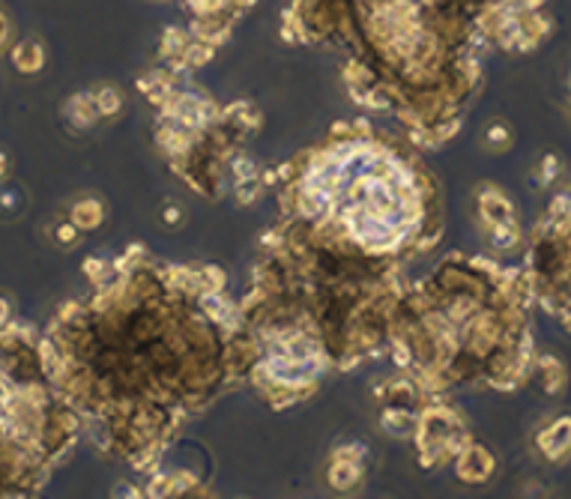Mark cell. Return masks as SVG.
I'll return each mask as SVG.
<instances>
[{
    "label": "cell",
    "instance_id": "8992f818",
    "mask_svg": "<svg viewBox=\"0 0 571 499\" xmlns=\"http://www.w3.org/2000/svg\"><path fill=\"white\" fill-rule=\"evenodd\" d=\"M84 431L54 380L45 342L0 324V493H33Z\"/></svg>",
    "mask_w": 571,
    "mask_h": 499
},
{
    "label": "cell",
    "instance_id": "7c38bea8",
    "mask_svg": "<svg viewBox=\"0 0 571 499\" xmlns=\"http://www.w3.org/2000/svg\"><path fill=\"white\" fill-rule=\"evenodd\" d=\"M255 3L257 0H183L188 33L213 49H222Z\"/></svg>",
    "mask_w": 571,
    "mask_h": 499
},
{
    "label": "cell",
    "instance_id": "2e32d148",
    "mask_svg": "<svg viewBox=\"0 0 571 499\" xmlns=\"http://www.w3.org/2000/svg\"><path fill=\"white\" fill-rule=\"evenodd\" d=\"M539 458L544 464H553V467H562L571 460V413L565 416H557L548 425H542L536 431V440H532Z\"/></svg>",
    "mask_w": 571,
    "mask_h": 499
},
{
    "label": "cell",
    "instance_id": "7402d4cb",
    "mask_svg": "<svg viewBox=\"0 0 571 499\" xmlns=\"http://www.w3.org/2000/svg\"><path fill=\"white\" fill-rule=\"evenodd\" d=\"M560 156H553V153H548V156L542 159V171H539V180L542 183H557V176H560Z\"/></svg>",
    "mask_w": 571,
    "mask_h": 499
},
{
    "label": "cell",
    "instance_id": "8fae6325",
    "mask_svg": "<svg viewBox=\"0 0 571 499\" xmlns=\"http://www.w3.org/2000/svg\"><path fill=\"white\" fill-rule=\"evenodd\" d=\"M431 395L422 391V386L407 377L405 371H395L384 383H377L375 401H377V421L389 437L395 440H410L416 428V416L422 410V404Z\"/></svg>",
    "mask_w": 571,
    "mask_h": 499
},
{
    "label": "cell",
    "instance_id": "d6986e66",
    "mask_svg": "<svg viewBox=\"0 0 571 499\" xmlns=\"http://www.w3.org/2000/svg\"><path fill=\"white\" fill-rule=\"evenodd\" d=\"M16 67L21 69V72H37V69H42V63H45V54H42V45L40 42H19L16 45Z\"/></svg>",
    "mask_w": 571,
    "mask_h": 499
},
{
    "label": "cell",
    "instance_id": "5bb4252c",
    "mask_svg": "<svg viewBox=\"0 0 571 499\" xmlns=\"http://www.w3.org/2000/svg\"><path fill=\"white\" fill-rule=\"evenodd\" d=\"M365 472H368V451L359 442H345L329 455L326 464V485L335 493H354L363 488Z\"/></svg>",
    "mask_w": 571,
    "mask_h": 499
},
{
    "label": "cell",
    "instance_id": "603a6c76",
    "mask_svg": "<svg viewBox=\"0 0 571 499\" xmlns=\"http://www.w3.org/2000/svg\"><path fill=\"white\" fill-rule=\"evenodd\" d=\"M7 40H10V24H7V19L0 16V51H3Z\"/></svg>",
    "mask_w": 571,
    "mask_h": 499
},
{
    "label": "cell",
    "instance_id": "9c48e42d",
    "mask_svg": "<svg viewBox=\"0 0 571 499\" xmlns=\"http://www.w3.org/2000/svg\"><path fill=\"white\" fill-rule=\"evenodd\" d=\"M410 440L425 472L452 470L455 458L473 440V428L452 395H431L416 416Z\"/></svg>",
    "mask_w": 571,
    "mask_h": 499
},
{
    "label": "cell",
    "instance_id": "277c9868",
    "mask_svg": "<svg viewBox=\"0 0 571 499\" xmlns=\"http://www.w3.org/2000/svg\"><path fill=\"white\" fill-rule=\"evenodd\" d=\"M530 275L493 255L449 252L407 278L389 320L386 359L428 395L463 389L514 395L532 383Z\"/></svg>",
    "mask_w": 571,
    "mask_h": 499
},
{
    "label": "cell",
    "instance_id": "ac0fdd59",
    "mask_svg": "<svg viewBox=\"0 0 571 499\" xmlns=\"http://www.w3.org/2000/svg\"><path fill=\"white\" fill-rule=\"evenodd\" d=\"M532 383H539V389H542L544 395L557 398V395H562L565 386H569V368H565L562 359L551 356V353H539V356H536V365H532Z\"/></svg>",
    "mask_w": 571,
    "mask_h": 499
},
{
    "label": "cell",
    "instance_id": "44dd1931",
    "mask_svg": "<svg viewBox=\"0 0 571 499\" xmlns=\"http://www.w3.org/2000/svg\"><path fill=\"white\" fill-rule=\"evenodd\" d=\"M93 96H96L99 114H105V118H111V114H118V111L123 109V96H120V93L114 88L96 90Z\"/></svg>",
    "mask_w": 571,
    "mask_h": 499
},
{
    "label": "cell",
    "instance_id": "9a60e30c",
    "mask_svg": "<svg viewBox=\"0 0 571 499\" xmlns=\"http://www.w3.org/2000/svg\"><path fill=\"white\" fill-rule=\"evenodd\" d=\"M455 479L467 485V488H479V485H488L497 472V455H493L482 440H470V446L455 458L452 464Z\"/></svg>",
    "mask_w": 571,
    "mask_h": 499
},
{
    "label": "cell",
    "instance_id": "3957f363",
    "mask_svg": "<svg viewBox=\"0 0 571 499\" xmlns=\"http://www.w3.org/2000/svg\"><path fill=\"white\" fill-rule=\"evenodd\" d=\"M282 234L341 255L410 266L446 231V197L425 150L371 118L335 120L266 171Z\"/></svg>",
    "mask_w": 571,
    "mask_h": 499
},
{
    "label": "cell",
    "instance_id": "52a82bcc",
    "mask_svg": "<svg viewBox=\"0 0 571 499\" xmlns=\"http://www.w3.org/2000/svg\"><path fill=\"white\" fill-rule=\"evenodd\" d=\"M261 129L264 111L248 99H237L222 105L216 120H210L204 129L167 141L156 150L183 186L204 201H222L231 189V171L239 156H246L248 144L261 135Z\"/></svg>",
    "mask_w": 571,
    "mask_h": 499
},
{
    "label": "cell",
    "instance_id": "30bf717a",
    "mask_svg": "<svg viewBox=\"0 0 571 499\" xmlns=\"http://www.w3.org/2000/svg\"><path fill=\"white\" fill-rule=\"evenodd\" d=\"M473 204L479 231H482L485 243L491 245L493 255L521 252L527 245V231H523L521 213H518L512 195L497 183H491V180H485V183L476 186Z\"/></svg>",
    "mask_w": 571,
    "mask_h": 499
},
{
    "label": "cell",
    "instance_id": "5b68a950",
    "mask_svg": "<svg viewBox=\"0 0 571 499\" xmlns=\"http://www.w3.org/2000/svg\"><path fill=\"white\" fill-rule=\"evenodd\" d=\"M252 278L282 294L324 338L335 374L386 359L389 320L407 284V266L341 255L269 227Z\"/></svg>",
    "mask_w": 571,
    "mask_h": 499
},
{
    "label": "cell",
    "instance_id": "e0dca14e",
    "mask_svg": "<svg viewBox=\"0 0 571 499\" xmlns=\"http://www.w3.org/2000/svg\"><path fill=\"white\" fill-rule=\"evenodd\" d=\"M147 497H210V485L197 479L195 472L188 470H171V472H150Z\"/></svg>",
    "mask_w": 571,
    "mask_h": 499
},
{
    "label": "cell",
    "instance_id": "ffe728a7",
    "mask_svg": "<svg viewBox=\"0 0 571 499\" xmlns=\"http://www.w3.org/2000/svg\"><path fill=\"white\" fill-rule=\"evenodd\" d=\"M102 216H105V210L99 201H84L72 210V225L79 227V231H90V227L102 225Z\"/></svg>",
    "mask_w": 571,
    "mask_h": 499
},
{
    "label": "cell",
    "instance_id": "ba28073f",
    "mask_svg": "<svg viewBox=\"0 0 571 499\" xmlns=\"http://www.w3.org/2000/svg\"><path fill=\"white\" fill-rule=\"evenodd\" d=\"M536 308L571 333V186L560 189L523 245Z\"/></svg>",
    "mask_w": 571,
    "mask_h": 499
},
{
    "label": "cell",
    "instance_id": "6da1fadb",
    "mask_svg": "<svg viewBox=\"0 0 571 499\" xmlns=\"http://www.w3.org/2000/svg\"><path fill=\"white\" fill-rule=\"evenodd\" d=\"M84 269L93 291L49 326V365L93 446L150 476L192 421L248 386L239 296L218 264L141 243Z\"/></svg>",
    "mask_w": 571,
    "mask_h": 499
},
{
    "label": "cell",
    "instance_id": "4fadbf2b",
    "mask_svg": "<svg viewBox=\"0 0 571 499\" xmlns=\"http://www.w3.org/2000/svg\"><path fill=\"white\" fill-rule=\"evenodd\" d=\"M216 51L207 42L195 40L188 28H165L162 30V42H159V67L171 69L177 75H192L201 67H207L210 60L216 58Z\"/></svg>",
    "mask_w": 571,
    "mask_h": 499
},
{
    "label": "cell",
    "instance_id": "7a4b0ae2",
    "mask_svg": "<svg viewBox=\"0 0 571 499\" xmlns=\"http://www.w3.org/2000/svg\"><path fill=\"white\" fill-rule=\"evenodd\" d=\"M493 0H290L287 45L341 54L356 109L389 118L425 153L461 135L485 88V10Z\"/></svg>",
    "mask_w": 571,
    "mask_h": 499
}]
</instances>
